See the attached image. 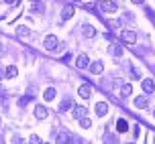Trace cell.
<instances>
[{"label": "cell", "mask_w": 155, "mask_h": 144, "mask_svg": "<svg viewBox=\"0 0 155 144\" xmlns=\"http://www.w3.org/2000/svg\"><path fill=\"white\" fill-rule=\"evenodd\" d=\"M88 65H90V59H88V55H80V57H78V67H80V69H86Z\"/></svg>", "instance_id": "obj_9"}, {"label": "cell", "mask_w": 155, "mask_h": 144, "mask_svg": "<svg viewBox=\"0 0 155 144\" xmlns=\"http://www.w3.org/2000/svg\"><path fill=\"white\" fill-rule=\"evenodd\" d=\"M153 114H155V112H153Z\"/></svg>", "instance_id": "obj_28"}, {"label": "cell", "mask_w": 155, "mask_h": 144, "mask_svg": "<svg viewBox=\"0 0 155 144\" xmlns=\"http://www.w3.org/2000/svg\"><path fill=\"white\" fill-rule=\"evenodd\" d=\"M71 108H74V99H63L61 104H59V110H61V112H68V110H71Z\"/></svg>", "instance_id": "obj_10"}, {"label": "cell", "mask_w": 155, "mask_h": 144, "mask_svg": "<svg viewBox=\"0 0 155 144\" xmlns=\"http://www.w3.org/2000/svg\"><path fill=\"white\" fill-rule=\"evenodd\" d=\"M110 53L114 55V57H120V55H123V47L120 45H112L110 47Z\"/></svg>", "instance_id": "obj_18"}, {"label": "cell", "mask_w": 155, "mask_h": 144, "mask_svg": "<svg viewBox=\"0 0 155 144\" xmlns=\"http://www.w3.org/2000/svg\"><path fill=\"white\" fill-rule=\"evenodd\" d=\"M127 130H129V124H127V122L116 120V132H118V134H120V132H127Z\"/></svg>", "instance_id": "obj_15"}, {"label": "cell", "mask_w": 155, "mask_h": 144, "mask_svg": "<svg viewBox=\"0 0 155 144\" xmlns=\"http://www.w3.org/2000/svg\"><path fill=\"white\" fill-rule=\"evenodd\" d=\"M78 93H80V98L88 99L90 95H92V87H90V85H82V87L78 89Z\"/></svg>", "instance_id": "obj_5"}, {"label": "cell", "mask_w": 155, "mask_h": 144, "mask_svg": "<svg viewBox=\"0 0 155 144\" xmlns=\"http://www.w3.org/2000/svg\"><path fill=\"white\" fill-rule=\"evenodd\" d=\"M96 114L100 116H106L108 114V104H106V102H100V104H96Z\"/></svg>", "instance_id": "obj_4"}, {"label": "cell", "mask_w": 155, "mask_h": 144, "mask_svg": "<svg viewBox=\"0 0 155 144\" xmlns=\"http://www.w3.org/2000/svg\"><path fill=\"white\" fill-rule=\"evenodd\" d=\"M133 2H135V4H141V2H143V0H133Z\"/></svg>", "instance_id": "obj_26"}, {"label": "cell", "mask_w": 155, "mask_h": 144, "mask_svg": "<svg viewBox=\"0 0 155 144\" xmlns=\"http://www.w3.org/2000/svg\"><path fill=\"white\" fill-rule=\"evenodd\" d=\"M2 77H4V71H2V67H0V79H2Z\"/></svg>", "instance_id": "obj_25"}, {"label": "cell", "mask_w": 155, "mask_h": 144, "mask_svg": "<svg viewBox=\"0 0 155 144\" xmlns=\"http://www.w3.org/2000/svg\"><path fill=\"white\" fill-rule=\"evenodd\" d=\"M68 140H70V134H68V132L59 134V138H57V142H68Z\"/></svg>", "instance_id": "obj_22"}, {"label": "cell", "mask_w": 155, "mask_h": 144, "mask_svg": "<svg viewBox=\"0 0 155 144\" xmlns=\"http://www.w3.org/2000/svg\"><path fill=\"white\" fill-rule=\"evenodd\" d=\"M120 39H123L124 43H129V45H135V43H137V35H135L133 30H123V33H120Z\"/></svg>", "instance_id": "obj_1"}, {"label": "cell", "mask_w": 155, "mask_h": 144, "mask_svg": "<svg viewBox=\"0 0 155 144\" xmlns=\"http://www.w3.org/2000/svg\"><path fill=\"white\" fill-rule=\"evenodd\" d=\"M55 95H57V93H55V89H53V87H47V89H45V93H43V98H45L47 102H53V99H55Z\"/></svg>", "instance_id": "obj_13"}, {"label": "cell", "mask_w": 155, "mask_h": 144, "mask_svg": "<svg viewBox=\"0 0 155 144\" xmlns=\"http://www.w3.org/2000/svg\"><path fill=\"white\" fill-rule=\"evenodd\" d=\"M84 35H86L88 39H92L94 35H96V29H94L92 24H84Z\"/></svg>", "instance_id": "obj_16"}, {"label": "cell", "mask_w": 155, "mask_h": 144, "mask_svg": "<svg viewBox=\"0 0 155 144\" xmlns=\"http://www.w3.org/2000/svg\"><path fill=\"white\" fill-rule=\"evenodd\" d=\"M74 116H76L78 120H80V118H84V116H88V108H86V106H78V108H74Z\"/></svg>", "instance_id": "obj_7"}, {"label": "cell", "mask_w": 155, "mask_h": 144, "mask_svg": "<svg viewBox=\"0 0 155 144\" xmlns=\"http://www.w3.org/2000/svg\"><path fill=\"white\" fill-rule=\"evenodd\" d=\"M143 91L145 93H153L155 91V79H145L143 81Z\"/></svg>", "instance_id": "obj_3"}, {"label": "cell", "mask_w": 155, "mask_h": 144, "mask_svg": "<svg viewBox=\"0 0 155 144\" xmlns=\"http://www.w3.org/2000/svg\"><path fill=\"white\" fill-rule=\"evenodd\" d=\"M88 67H90V71H92V73H96V75H98V73H102V69H104V63H102V61H96V63L88 65Z\"/></svg>", "instance_id": "obj_8"}, {"label": "cell", "mask_w": 155, "mask_h": 144, "mask_svg": "<svg viewBox=\"0 0 155 144\" xmlns=\"http://www.w3.org/2000/svg\"><path fill=\"white\" fill-rule=\"evenodd\" d=\"M6 2H8V4H12V2H15V0H6Z\"/></svg>", "instance_id": "obj_27"}, {"label": "cell", "mask_w": 155, "mask_h": 144, "mask_svg": "<svg viewBox=\"0 0 155 144\" xmlns=\"http://www.w3.org/2000/svg\"><path fill=\"white\" fill-rule=\"evenodd\" d=\"M70 16H74V6L68 4V6H63V10H61V18H70Z\"/></svg>", "instance_id": "obj_14"}, {"label": "cell", "mask_w": 155, "mask_h": 144, "mask_svg": "<svg viewBox=\"0 0 155 144\" xmlns=\"http://www.w3.org/2000/svg\"><path fill=\"white\" fill-rule=\"evenodd\" d=\"M100 6H102V10H106V12H116V10H118V6H116L114 2H110V0H106V2H102Z\"/></svg>", "instance_id": "obj_6"}, {"label": "cell", "mask_w": 155, "mask_h": 144, "mask_svg": "<svg viewBox=\"0 0 155 144\" xmlns=\"http://www.w3.org/2000/svg\"><path fill=\"white\" fill-rule=\"evenodd\" d=\"M135 108H139V110H145V108H147V99L143 98V95L135 98Z\"/></svg>", "instance_id": "obj_12"}, {"label": "cell", "mask_w": 155, "mask_h": 144, "mask_svg": "<svg viewBox=\"0 0 155 144\" xmlns=\"http://www.w3.org/2000/svg\"><path fill=\"white\" fill-rule=\"evenodd\" d=\"M27 102H29V98H23V99H18V106H21V108H25V106H27Z\"/></svg>", "instance_id": "obj_23"}, {"label": "cell", "mask_w": 155, "mask_h": 144, "mask_svg": "<svg viewBox=\"0 0 155 144\" xmlns=\"http://www.w3.org/2000/svg\"><path fill=\"white\" fill-rule=\"evenodd\" d=\"M55 47H57V37L55 35H47L45 37V49L47 51H53Z\"/></svg>", "instance_id": "obj_2"}, {"label": "cell", "mask_w": 155, "mask_h": 144, "mask_svg": "<svg viewBox=\"0 0 155 144\" xmlns=\"http://www.w3.org/2000/svg\"><path fill=\"white\" fill-rule=\"evenodd\" d=\"M35 116H37L39 120H45L47 118V110L43 106H35Z\"/></svg>", "instance_id": "obj_11"}, {"label": "cell", "mask_w": 155, "mask_h": 144, "mask_svg": "<svg viewBox=\"0 0 155 144\" xmlns=\"http://www.w3.org/2000/svg\"><path fill=\"white\" fill-rule=\"evenodd\" d=\"M29 33H31L29 27H18V29H16V35H21V37H27Z\"/></svg>", "instance_id": "obj_20"}, {"label": "cell", "mask_w": 155, "mask_h": 144, "mask_svg": "<svg viewBox=\"0 0 155 144\" xmlns=\"http://www.w3.org/2000/svg\"><path fill=\"white\" fill-rule=\"evenodd\" d=\"M80 126H82V128H90V126H92V122H90V118H80Z\"/></svg>", "instance_id": "obj_21"}, {"label": "cell", "mask_w": 155, "mask_h": 144, "mask_svg": "<svg viewBox=\"0 0 155 144\" xmlns=\"http://www.w3.org/2000/svg\"><path fill=\"white\" fill-rule=\"evenodd\" d=\"M18 75V69L15 67V65H10V67L6 69V77H16Z\"/></svg>", "instance_id": "obj_19"}, {"label": "cell", "mask_w": 155, "mask_h": 144, "mask_svg": "<svg viewBox=\"0 0 155 144\" xmlns=\"http://www.w3.org/2000/svg\"><path fill=\"white\" fill-rule=\"evenodd\" d=\"M131 91H133V85L131 83H124L123 87H120V95H123V98H127V95H131Z\"/></svg>", "instance_id": "obj_17"}, {"label": "cell", "mask_w": 155, "mask_h": 144, "mask_svg": "<svg viewBox=\"0 0 155 144\" xmlns=\"http://www.w3.org/2000/svg\"><path fill=\"white\" fill-rule=\"evenodd\" d=\"M131 75L137 79V77H139V71H137V69H131Z\"/></svg>", "instance_id": "obj_24"}]
</instances>
